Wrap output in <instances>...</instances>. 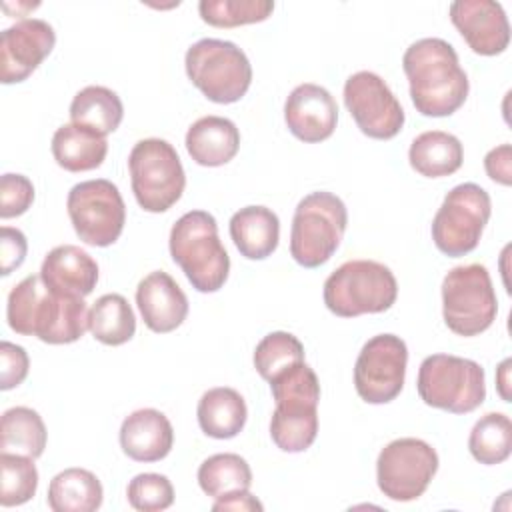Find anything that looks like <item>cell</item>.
Wrapping results in <instances>:
<instances>
[{"instance_id": "cell-21", "label": "cell", "mask_w": 512, "mask_h": 512, "mask_svg": "<svg viewBox=\"0 0 512 512\" xmlns=\"http://www.w3.org/2000/svg\"><path fill=\"white\" fill-rule=\"evenodd\" d=\"M40 276L48 288L84 298L96 288L98 264L80 246L62 244L46 254Z\"/></svg>"}, {"instance_id": "cell-7", "label": "cell", "mask_w": 512, "mask_h": 512, "mask_svg": "<svg viewBox=\"0 0 512 512\" xmlns=\"http://www.w3.org/2000/svg\"><path fill=\"white\" fill-rule=\"evenodd\" d=\"M190 82L216 104H234L250 88L252 66L242 48L218 38H202L186 50Z\"/></svg>"}, {"instance_id": "cell-15", "label": "cell", "mask_w": 512, "mask_h": 512, "mask_svg": "<svg viewBox=\"0 0 512 512\" xmlns=\"http://www.w3.org/2000/svg\"><path fill=\"white\" fill-rule=\"evenodd\" d=\"M344 104L362 134L390 140L404 126V110L388 84L370 70L352 74L344 84Z\"/></svg>"}, {"instance_id": "cell-18", "label": "cell", "mask_w": 512, "mask_h": 512, "mask_svg": "<svg viewBox=\"0 0 512 512\" xmlns=\"http://www.w3.org/2000/svg\"><path fill=\"white\" fill-rule=\"evenodd\" d=\"M288 130L302 142L316 144L330 138L338 122L334 96L318 84L304 82L296 86L284 104Z\"/></svg>"}, {"instance_id": "cell-6", "label": "cell", "mask_w": 512, "mask_h": 512, "mask_svg": "<svg viewBox=\"0 0 512 512\" xmlns=\"http://www.w3.org/2000/svg\"><path fill=\"white\" fill-rule=\"evenodd\" d=\"M348 224L344 202L332 192H310L304 196L292 218L290 254L304 268L326 264L338 250Z\"/></svg>"}, {"instance_id": "cell-41", "label": "cell", "mask_w": 512, "mask_h": 512, "mask_svg": "<svg viewBox=\"0 0 512 512\" xmlns=\"http://www.w3.org/2000/svg\"><path fill=\"white\" fill-rule=\"evenodd\" d=\"M212 510L214 512H224V510H234V512H254V510H258V512H262L264 510V506H262V502L256 498V496H252L248 490L246 492H238V494H230V496H226V498H218L214 504H212Z\"/></svg>"}, {"instance_id": "cell-14", "label": "cell", "mask_w": 512, "mask_h": 512, "mask_svg": "<svg viewBox=\"0 0 512 512\" xmlns=\"http://www.w3.org/2000/svg\"><path fill=\"white\" fill-rule=\"evenodd\" d=\"M408 364L406 342L396 334H376L354 364V388L368 404H388L404 388Z\"/></svg>"}, {"instance_id": "cell-36", "label": "cell", "mask_w": 512, "mask_h": 512, "mask_svg": "<svg viewBox=\"0 0 512 512\" xmlns=\"http://www.w3.org/2000/svg\"><path fill=\"white\" fill-rule=\"evenodd\" d=\"M128 502L134 510L140 512H158L166 510L174 502V486L164 474L144 472L136 474L126 488Z\"/></svg>"}, {"instance_id": "cell-33", "label": "cell", "mask_w": 512, "mask_h": 512, "mask_svg": "<svg viewBox=\"0 0 512 512\" xmlns=\"http://www.w3.org/2000/svg\"><path fill=\"white\" fill-rule=\"evenodd\" d=\"M298 362H304V346L290 332H270L254 348V368L266 382Z\"/></svg>"}, {"instance_id": "cell-39", "label": "cell", "mask_w": 512, "mask_h": 512, "mask_svg": "<svg viewBox=\"0 0 512 512\" xmlns=\"http://www.w3.org/2000/svg\"><path fill=\"white\" fill-rule=\"evenodd\" d=\"M28 252L26 236L18 228H0V274L8 276L12 270L22 266Z\"/></svg>"}, {"instance_id": "cell-26", "label": "cell", "mask_w": 512, "mask_h": 512, "mask_svg": "<svg viewBox=\"0 0 512 512\" xmlns=\"http://www.w3.org/2000/svg\"><path fill=\"white\" fill-rule=\"evenodd\" d=\"M408 160L420 176L442 178L454 174L462 166L464 148L454 134L428 130L412 140Z\"/></svg>"}, {"instance_id": "cell-20", "label": "cell", "mask_w": 512, "mask_h": 512, "mask_svg": "<svg viewBox=\"0 0 512 512\" xmlns=\"http://www.w3.org/2000/svg\"><path fill=\"white\" fill-rule=\"evenodd\" d=\"M172 444V424L156 408H140L128 414L120 426V448L136 462H158L170 454Z\"/></svg>"}, {"instance_id": "cell-22", "label": "cell", "mask_w": 512, "mask_h": 512, "mask_svg": "<svg viewBox=\"0 0 512 512\" xmlns=\"http://www.w3.org/2000/svg\"><path fill=\"white\" fill-rule=\"evenodd\" d=\"M240 148L236 124L222 116H202L186 132V150L190 158L208 168L228 164Z\"/></svg>"}, {"instance_id": "cell-23", "label": "cell", "mask_w": 512, "mask_h": 512, "mask_svg": "<svg viewBox=\"0 0 512 512\" xmlns=\"http://www.w3.org/2000/svg\"><path fill=\"white\" fill-rule=\"evenodd\" d=\"M230 238L248 260H264L280 240V220L266 206H244L230 218Z\"/></svg>"}, {"instance_id": "cell-24", "label": "cell", "mask_w": 512, "mask_h": 512, "mask_svg": "<svg viewBox=\"0 0 512 512\" xmlns=\"http://www.w3.org/2000/svg\"><path fill=\"white\" fill-rule=\"evenodd\" d=\"M196 416L206 436L228 440L242 432L248 418V408L240 392L228 386H216L202 394Z\"/></svg>"}, {"instance_id": "cell-40", "label": "cell", "mask_w": 512, "mask_h": 512, "mask_svg": "<svg viewBox=\"0 0 512 512\" xmlns=\"http://www.w3.org/2000/svg\"><path fill=\"white\" fill-rule=\"evenodd\" d=\"M484 168L490 180L510 186L512 184V146L500 144L484 156Z\"/></svg>"}, {"instance_id": "cell-3", "label": "cell", "mask_w": 512, "mask_h": 512, "mask_svg": "<svg viewBox=\"0 0 512 512\" xmlns=\"http://www.w3.org/2000/svg\"><path fill=\"white\" fill-rule=\"evenodd\" d=\"M274 412L270 420L272 442L282 452H304L318 434L320 382L316 372L298 362L270 380Z\"/></svg>"}, {"instance_id": "cell-4", "label": "cell", "mask_w": 512, "mask_h": 512, "mask_svg": "<svg viewBox=\"0 0 512 512\" xmlns=\"http://www.w3.org/2000/svg\"><path fill=\"white\" fill-rule=\"evenodd\" d=\"M170 256L182 268L192 288L216 292L230 272V258L218 238L216 218L206 210L182 214L170 230Z\"/></svg>"}, {"instance_id": "cell-29", "label": "cell", "mask_w": 512, "mask_h": 512, "mask_svg": "<svg viewBox=\"0 0 512 512\" xmlns=\"http://www.w3.org/2000/svg\"><path fill=\"white\" fill-rule=\"evenodd\" d=\"M46 448V426L40 414L28 406H14L2 414L0 450L40 458Z\"/></svg>"}, {"instance_id": "cell-16", "label": "cell", "mask_w": 512, "mask_h": 512, "mask_svg": "<svg viewBox=\"0 0 512 512\" xmlns=\"http://www.w3.org/2000/svg\"><path fill=\"white\" fill-rule=\"evenodd\" d=\"M54 28L40 18H26L2 30L0 36V80L2 84L24 82L52 52Z\"/></svg>"}, {"instance_id": "cell-38", "label": "cell", "mask_w": 512, "mask_h": 512, "mask_svg": "<svg viewBox=\"0 0 512 512\" xmlns=\"http://www.w3.org/2000/svg\"><path fill=\"white\" fill-rule=\"evenodd\" d=\"M30 360L22 346L4 340L0 344V388L10 390L24 382L28 376Z\"/></svg>"}, {"instance_id": "cell-37", "label": "cell", "mask_w": 512, "mask_h": 512, "mask_svg": "<svg viewBox=\"0 0 512 512\" xmlns=\"http://www.w3.org/2000/svg\"><path fill=\"white\" fill-rule=\"evenodd\" d=\"M34 202V186L22 174H4L0 180V218L24 214Z\"/></svg>"}, {"instance_id": "cell-9", "label": "cell", "mask_w": 512, "mask_h": 512, "mask_svg": "<svg viewBox=\"0 0 512 512\" xmlns=\"http://www.w3.org/2000/svg\"><path fill=\"white\" fill-rule=\"evenodd\" d=\"M128 170L134 198L146 212L170 210L186 188L180 156L162 138L138 140L130 150Z\"/></svg>"}, {"instance_id": "cell-34", "label": "cell", "mask_w": 512, "mask_h": 512, "mask_svg": "<svg viewBox=\"0 0 512 512\" xmlns=\"http://www.w3.org/2000/svg\"><path fill=\"white\" fill-rule=\"evenodd\" d=\"M38 488V470L34 458L22 454H0V506H20L28 502Z\"/></svg>"}, {"instance_id": "cell-12", "label": "cell", "mask_w": 512, "mask_h": 512, "mask_svg": "<svg viewBox=\"0 0 512 512\" xmlns=\"http://www.w3.org/2000/svg\"><path fill=\"white\" fill-rule=\"evenodd\" d=\"M66 208L76 236L90 246L114 244L126 222V206L116 184L106 178L86 180L70 188Z\"/></svg>"}, {"instance_id": "cell-31", "label": "cell", "mask_w": 512, "mask_h": 512, "mask_svg": "<svg viewBox=\"0 0 512 512\" xmlns=\"http://www.w3.org/2000/svg\"><path fill=\"white\" fill-rule=\"evenodd\" d=\"M202 492L214 500L246 492L252 486V470L240 454L224 452L208 456L198 468Z\"/></svg>"}, {"instance_id": "cell-5", "label": "cell", "mask_w": 512, "mask_h": 512, "mask_svg": "<svg viewBox=\"0 0 512 512\" xmlns=\"http://www.w3.org/2000/svg\"><path fill=\"white\" fill-rule=\"evenodd\" d=\"M396 296L398 282L392 270L376 260H348L324 282V304L340 318L386 312Z\"/></svg>"}, {"instance_id": "cell-42", "label": "cell", "mask_w": 512, "mask_h": 512, "mask_svg": "<svg viewBox=\"0 0 512 512\" xmlns=\"http://www.w3.org/2000/svg\"><path fill=\"white\" fill-rule=\"evenodd\" d=\"M508 366H510V358H506L500 368H498V392L502 396V400L510 402V392H508Z\"/></svg>"}, {"instance_id": "cell-27", "label": "cell", "mask_w": 512, "mask_h": 512, "mask_svg": "<svg viewBox=\"0 0 512 512\" xmlns=\"http://www.w3.org/2000/svg\"><path fill=\"white\" fill-rule=\"evenodd\" d=\"M104 490L86 468H66L48 484L46 502L54 512H94L102 506Z\"/></svg>"}, {"instance_id": "cell-1", "label": "cell", "mask_w": 512, "mask_h": 512, "mask_svg": "<svg viewBox=\"0 0 512 512\" xmlns=\"http://www.w3.org/2000/svg\"><path fill=\"white\" fill-rule=\"evenodd\" d=\"M6 320L16 334L36 336L46 344H70L88 330V308L84 298L60 294L40 274H30L10 290Z\"/></svg>"}, {"instance_id": "cell-11", "label": "cell", "mask_w": 512, "mask_h": 512, "mask_svg": "<svg viewBox=\"0 0 512 512\" xmlns=\"http://www.w3.org/2000/svg\"><path fill=\"white\" fill-rule=\"evenodd\" d=\"M490 212L492 202L482 186L474 182L454 186L432 220L436 248L452 258L472 252L490 220Z\"/></svg>"}, {"instance_id": "cell-25", "label": "cell", "mask_w": 512, "mask_h": 512, "mask_svg": "<svg viewBox=\"0 0 512 512\" xmlns=\"http://www.w3.org/2000/svg\"><path fill=\"white\" fill-rule=\"evenodd\" d=\"M108 154L106 136L78 124H64L52 136V156L68 172H88L98 168Z\"/></svg>"}, {"instance_id": "cell-10", "label": "cell", "mask_w": 512, "mask_h": 512, "mask_svg": "<svg viewBox=\"0 0 512 512\" xmlns=\"http://www.w3.org/2000/svg\"><path fill=\"white\" fill-rule=\"evenodd\" d=\"M498 314V300L490 274L482 264L452 268L442 280V316L458 336H478Z\"/></svg>"}, {"instance_id": "cell-17", "label": "cell", "mask_w": 512, "mask_h": 512, "mask_svg": "<svg viewBox=\"0 0 512 512\" xmlns=\"http://www.w3.org/2000/svg\"><path fill=\"white\" fill-rule=\"evenodd\" d=\"M450 20L480 56L502 54L510 44V24L500 2L458 0L450 4Z\"/></svg>"}, {"instance_id": "cell-8", "label": "cell", "mask_w": 512, "mask_h": 512, "mask_svg": "<svg viewBox=\"0 0 512 512\" xmlns=\"http://www.w3.org/2000/svg\"><path fill=\"white\" fill-rule=\"evenodd\" d=\"M416 388L424 404L452 414H468L486 398L484 368L470 358L432 354L418 368Z\"/></svg>"}, {"instance_id": "cell-35", "label": "cell", "mask_w": 512, "mask_h": 512, "mask_svg": "<svg viewBox=\"0 0 512 512\" xmlns=\"http://www.w3.org/2000/svg\"><path fill=\"white\" fill-rule=\"evenodd\" d=\"M200 18L216 28H236L264 22L274 12L270 0H200Z\"/></svg>"}, {"instance_id": "cell-19", "label": "cell", "mask_w": 512, "mask_h": 512, "mask_svg": "<svg viewBox=\"0 0 512 512\" xmlns=\"http://www.w3.org/2000/svg\"><path fill=\"white\" fill-rule=\"evenodd\" d=\"M136 304L144 324L156 334L176 330L188 316L186 294L164 270H154L140 280L136 288Z\"/></svg>"}, {"instance_id": "cell-32", "label": "cell", "mask_w": 512, "mask_h": 512, "mask_svg": "<svg viewBox=\"0 0 512 512\" xmlns=\"http://www.w3.org/2000/svg\"><path fill=\"white\" fill-rule=\"evenodd\" d=\"M468 450L480 464L494 466L508 460L512 452V422L502 412L484 414L470 430Z\"/></svg>"}, {"instance_id": "cell-30", "label": "cell", "mask_w": 512, "mask_h": 512, "mask_svg": "<svg viewBox=\"0 0 512 512\" xmlns=\"http://www.w3.org/2000/svg\"><path fill=\"white\" fill-rule=\"evenodd\" d=\"M88 330L98 342L120 346L134 336L136 316L122 294H104L88 312Z\"/></svg>"}, {"instance_id": "cell-13", "label": "cell", "mask_w": 512, "mask_h": 512, "mask_svg": "<svg viewBox=\"0 0 512 512\" xmlns=\"http://www.w3.org/2000/svg\"><path fill=\"white\" fill-rule=\"evenodd\" d=\"M436 450L420 438H398L386 444L376 460L380 492L394 502L420 498L438 472Z\"/></svg>"}, {"instance_id": "cell-28", "label": "cell", "mask_w": 512, "mask_h": 512, "mask_svg": "<svg viewBox=\"0 0 512 512\" xmlns=\"http://www.w3.org/2000/svg\"><path fill=\"white\" fill-rule=\"evenodd\" d=\"M124 116V106L120 96L106 86H86L82 88L70 104L72 124L84 126L100 136L114 132Z\"/></svg>"}, {"instance_id": "cell-2", "label": "cell", "mask_w": 512, "mask_h": 512, "mask_svg": "<svg viewBox=\"0 0 512 512\" xmlns=\"http://www.w3.org/2000/svg\"><path fill=\"white\" fill-rule=\"evenodd\" d=\"M402 68L412 104L422 116H450L468 98V76L454 46L442 38H422L410 44L402 56Z\"/></svg>"}]
</instances>
